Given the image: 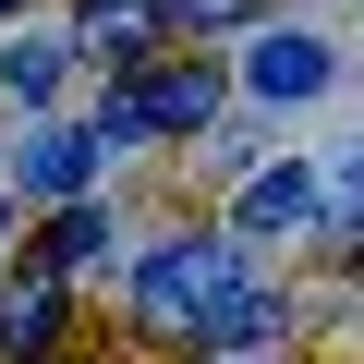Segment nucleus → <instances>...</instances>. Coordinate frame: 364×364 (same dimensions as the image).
<instances>
[{"mask_svg": "<svg viewBox=\"0 0 364 364\" xmlns=\"http://www.w3.org/2000/svg\"><path fill=\"white\" fill-rule=\"evenodd\" d=\"M97 122H37L25 146H13V182H25V195H85V182H97Z\"/></svg>", "mask_w": 364, "mask_h": 364, "instance_id": "nucleus-3", "label": "nucleus"}, {"mask_svg": "<svg viewBox=\"0 0 364 364\" xmlns=\"http://www.w3.org/2000/svg\"><path fill=\"white\" fill-rule=\"evenodd\" d=\"M267 328H279V304H267V291H243V279H231V304H219V316H207V328H195V340H207V352H255V340H267Z\"/></svg>", "mask_w": 364, "mask_h": 364, "instance_id": "nucleus-9", "label": "nucleus"}, {"mask_svg": "<svg viewBox=\"0 0 364 364\" xmlns=\"http://www.w3.org/2000/svg\"><path fill=\"white\" fill-rule=\"evenodd\" d=\"M340 207H352V219H364V158H352V182H340Z\"/></svg>", "mask_w": 364, "mask_h": 364, "instance_id": "nucleus-11", "label": "nucleus"}, {"mask_svg": "<svg viewBox=\"0 0 364 364\" xmlns=\"http://www.w3.org/2000/svg\"><path fill=\"white\" fill-rule=\"evenodd\" d=\"M49 340H61V267H37L13 304H0V352H25V364H37Z\"/></svg>", "mask_w": 364, "mask_h": 364, "instance_id": "nucleus-6", "label": "nucleus"}, {"mask_svg": "<svg viewBox=\"0 0 364 364\" xmlns=\"http://www.w3.org/2000/svg\"><path fill=\"white\" fill-rule=\"evenodd\" d=\"M219 304H231V243H207V231H182V243H158V255L134 267V316H146V340L207 328Z\"/></svg>", "mask_w": 364, "mask_h": 364, "instance_id": "nucleus-1", "label": "nucleus"}, {"mask_svg": "<svg viewBox=\"0 0 364 364\" xmlns=\"http://www.w3.org/2000/svg\"><path fill=\"white\" fill-rule=\"evenodd\" d=\"M316 219H328V182H316L304 158L243 182V231H255V243H279V231H316Z\"/></svg>", "mask_w": 364, "mask_h": 364, "instance_id": "nucleus-4", "label": "nucleus"}, {"mask_svg": "<svg viewBox=\"0 0 364 364\" xmlns=\"http://www.w3.org/2000/svg\"><path fill=\"white\" fill-rule=\"evenodd\" d=\"M85 37H97L109 61H146V37H158V0H85Z\"/></svg>", "mask_w": 364, "mask_h": 364, "instance_id": "nucleus-8", "label": "nucleus"}, {"mask_svg": "<svg viewBox=\"0 0 364 364\" xmlns=\"http://www.w3.org/2000/svg\"><path fill=\"white\" fill-rule=\"evenodd\" d=\"M97 255H109V219L61 195V219H49V243H37V267H61V279H73V267H97Z\"/></svg>", "mask_w": 364, "mask_h": 364, "instance_id": "nucleus-7", "label": "nucleus"}, {"mask_svg": "<svg viewBox=\"0 0 364 364\" xmlns=\"http://www.w3.org/2000/svg\"><path fill=\"white\" fill-rule=\"evenodd\" d=\"M0 13H13V0H0Z\"/></svg>", "mask_w": 364, "mask_h": 364, "instance_id": "nucleus-12", "label": "nucleus"}, {"mask_svg": "<svg viewBox=\"0 0 364 364\" xmlns=\"http://www.w3.org/2000/svg\"><path fill=\"white\" fill-rule=\"evenodd\" d=\"M243 85H255L267 109H291V97H328V85H340V49H328L316 25H267V37H255V61H243Z\"/></svg>", "mask_w": 364, "mask_h": 364, "instance_id": "nucleus-2", "label": "nucleus"}, {"mask_svg": "<svg viewBox=\"0 0 364 364\" xmlns=\"http://www.w3.org/2000/svg\"><path fill=\"white\" fill-rule=\"evenodd\" d=\"M134 109H146V134H207V109H219V73H207V61L146 73V85H134Z\"/></svg>", "mask_w": 364, "mask_h": 364, "instance_id": "nucleus-5", "label": "nucleus"}, {"mask_svg": "<svg viewBox=\"0 0 364 364\" xmlns=\"http://www.w3.org/2000/svg\"><path fill=\"white\" fill-rule=\"evenodd\" d=\"M61 73H73V49H61V37H13V49H0V85H13V97H49Z\"/></svg>", "mask_w": 364, "mask_h": 364, "instance_id": "nucleus-10", "label": "nucleus"}]
</instances>
